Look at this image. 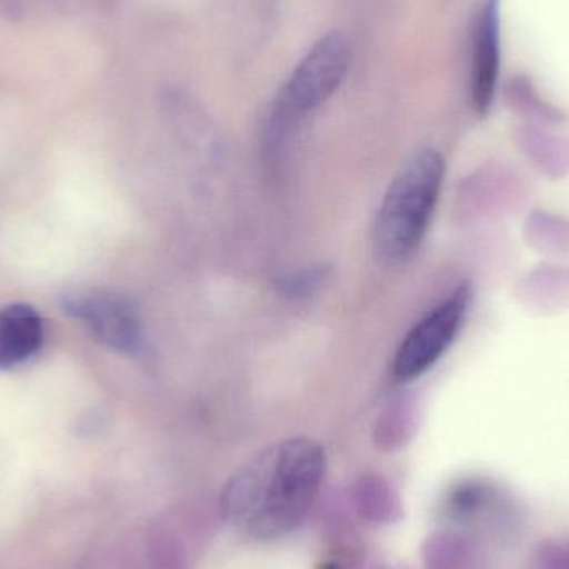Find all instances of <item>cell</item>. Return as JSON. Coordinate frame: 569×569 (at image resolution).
Returning <instances> with one entry per match:
<instances>
[{
    "label": "cell",
    "instance_id": "cell-8",
    "mask_svg": "<svg viewBox=\"0 0 569 569\" xmlns=\"http://www.w3.org/2000/svg\"><path fill=\"white\" fill-rule=\"evenodd\" d=\"M351 501L358 517L368 523L393 525L403 518V505L397 490L377 473H365L351 488Z\"/></svg>",
    "mask_w": 569,
    "mask_h": 569
},
{
    "label": "cell",
    "instance_id": "cell-1",
    "mask_svg": "<svg viewBox=\"0 0 569 569\" xmlns=\"http://www.w3.org/2000/svg\"><path fill=\"white\" fill-rule=\"evenodd\" d=\"M325 451L310 438H290L243 465L223 488V520L246 537L273 541L297 530L323 483Z\"/></svg>",
    "mask_w": 569,
    "mask_h": 569
},
{
    "label": "cell",
    "instance_id": "cell-4",
    "mask_svg": "<svg viewBox=\"0 0 569 569\" xmlns=\"http://www.w3.org/2000/svg\"><path fill=\"white\" fill-rule=\"evenodd\" d=\"M350 63V47L338 32L321 37L284 83L277 119H293L320 107L341 86Z\"/></svg>",
    "mask_w": 569,
    "mask_h": 569
},
{
    "label": "cell",
    "instance_id": "cell-3",
    "mask_svg": "<svg viewBox=\"0 0 569 569\" xmlns=\"http://www.w3.org/2000/svg\"><path fill=\"white\" fill-rule=\"evenodd\" d=\"M471 298L470 284L461 283L408 331L391 365L395 381L418 380L443 358L463 327Z\"/></svg>",
    "mask_w": 569,
    "mask_h": 569
},
{
    "label": "cell",
    "instance_id": "cell-2",
    "mask_svg": "<svg viewBox=\"0 0 569 569\" xmlns=\"http://www.w3.org/2000/svg\"><path fill=\"white\" fill-rule=\"evenodd\" d=\"M445 172L441 153L423 149L393 177L373 227L375 252L381 262L401 266L418 252L437 210Z\"/></svg>",
    "mask_w": 569,
    "mask_h": 569
},
{
    "label": "cell",
    "instance_id": "cell-5",
    "mask_svg": "<svg viewBox=\"0 0 569 569\" xmlns=\"http://www.w3.org/2000/svg\"><path fill=\"white\" fill-rule=\"evenodd\" d=\"M62 308L103 347L126 355L142 350V320L129 298L107 290L77 291L62 298Z\"/></svg>",
    "mask_w": 569,
    "mask_h": 569
},
{
    "label": "cell",
    "instance_id": "cell-10",
    "mask_svg": "<svg viewBox=\"0 0 569 569\" xmlns=\"http://www.w3.org/2000/svg\"><path fill=\"white\" fill-rule=\"evenodd\" d=\"M149 557L153 569H187L186 550L167 531H156L150 537Z\"/></svg>",
    "mask_w": 569,
    "mask_h": 569
},
{
    "label": "cell",
    "instance_id": "cell-7",
    "mask_svg": "<svg viewBox=\"0 0 569 569\" xmlns=\"http://www.w3.org/2000/svg\"><path fill=\"white\" fill-rule=\"evenodd\" d=\"M43 323L39 311L27 303L0 310V370L17 367L42 347Z\"/></svg>",
    "mask_w": 569,
    "mask_h": 569
},
{
    "label": "cell",
    "instance_id": "cell-9",
    "mask_svg": "<svg viewBox=\"0 0 569 569\" xmlns=\"http://www.w3.org/2000/svg\"><path fill=\"white\" fill-rule=\"evenodd\" d=\"M331 270L327 266H310L305 269L283 273L276 280V288L282 297L290 300L307 298L328 282Z\"/></svg>",
    "mask_w": 569,
    "mask_h": 569
},
{
    "label": "cell",
    "instance_id": "cell-6",
    "mask_svg": "<svg viewBox=\"0 0 569 569\" xmlns=\"http://www.w3.org/2000/svg\"><path fill=\"white\" fill-rule=\"evenodd\" d=\"M501 0H488L478 16L473 33L471 99L478 113H487L493 103L500 76Z\"/></svg>",
    "mask_w": 569,
    "mask_h": 569
}]
</instances>
